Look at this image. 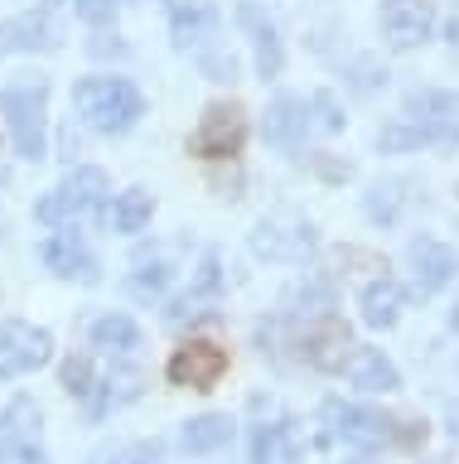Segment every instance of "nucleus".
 Returning <instances> with one entry per match:
<instances>
[{
  "label": "nucleus",
  "instance_id": "obj_1",
  "mask_svg": "<svg viewBox=\"0 0 459 464\" xmlns=\"http://www.w3.org/2000/svg\"><path fill=\"white\" fill-rule=\"evenodd\" d=\"M73 107L97 136H121L146 116V97L126 78H82L73 87Z\"/></svg>",
  "mask_w": 459,
  "mask_h": 464
},
{
  "label": "nucleus",
  "instance_id": "obj_2",
  "mask_svg": "<svg viewBox=\"0 0 459 464\" xmlns=\"http://www.w3.org/2000/svg\"><path fill=\"white\" fill-rule=\"evenodd\" d=\"M0 116L10 126V140L24 160H44L49 150V82L30 78V82H10L0 92Z\"/></svg>",
  "mask_w": 459,
  "mask_h": 464
},
{
  "label": "nucleus",
  "instance_id": "obj_3",
  "mask_svg": "<svg viewBox=\"0 0 459 464\" xmlns=\"http://www.w3.org/2000/svg\"><path fill=\"white\" fill-rule=\"evenodd\" d=\"M107 188H111V184H107V174L97 169V165L68 169L63 184L34 203V218H39V223H53V227H73V223H82L88 213L102 208Z\"/></svg>",
  "mask_w": 459,
  "mask_h": 464
},
{
  "label": "nucleus",
  "instance_id": "obj_4",
  "mask_svg": "<svg viewBox=\"0 0 459 464\" xmlns=\"http://www.w3.org/2000/svg\"><path fill=\"white\" fill-rule=\"evenodd\" d=\"M314 246H320L314 223L300 218V213H291V208L266 213L262 223H256V232H252V252L262 261H285V266H295V261L314 256Z\"/></svg>",
  "mask_w": 459,
  "mask_h": 464
},
{
  "label": "nucleus",
  "instance_id": "obj_5",
  "mask_svg": "<svg viewBox=\"0 0 459 464\" xmlns=\"http://www.w3.org/2000/svg\"><path fill=\"white\" fill-rule=\"evenodd\" d=\"M247 140V111L237 102H213V107L198 116L194 136H189V150L198 160H233Z\"/></svg>",
  "mask_w": 459,
  "mask_h": 464
},
{
  "label": "nucleus",
  "instance_id": "obj_6",
  "mask_svg": "<svg viewBox=\"0 0 459 464\" xmlns=\"http://www.w3.org/2000/svg\"><path fill=\"white\" fill-rule=\"evenodd\" d=\"M49 358H53L49 329L24 324V319H5L0 324V377H24L34 368H44Z\"/></svg>",
  "mask_w": 459,
  "mask_h": 464
},
{
  "label": "nucleus",
  "instance_id": "obj_7",
  "mask_svg": "<svg viewBox=\"0 0 459 464\" xmlns=\"http://www.w3.org/2000/svg\"><path fill=\"white\" fill-rule=\"evenodd\" d=\"M324 426L334 440H349V445H382V440H401V420H387L378 411H368V406H353V401H324Z\"/></svg>",
  "mask_w": 459,
  "mask_h": 464
},
{
  "label": "nucleus",
  "instance_id": "obj_8",
  "mask_svg": "<svg viewBox=\"0 0 459 464\" xmlns=\"http://www.w3.org/2000/svg\"><path fill=\"white\" fill-rule=\"evenodd\" d=\"M169 382L175 387H194V392H208L218 377L227 372V348L218 343H204V339H194V343H184L175 348V358H169Z\"/></svg>",
  "mask_w": 459,
  "mask_h": 464
},
{
  "label": "nucleus",
  "instance_id": "obj_9",
  "mask_svg": "<svg viewBox=\"0 0 459 464\" xmlns=\"http://www.w3.org/2000/svg\"><path fill=\"white\" fill-rule=\"evenodd\" d=\"M300 353H305L310 368L339 372V368H349V358H353V334H349V324H343V319L324 314V319H314V324L305 329Z\"/></svg>",
  "mask_w": 459,
  "mask_h": 464
},
{
  "label": "nucleus",
  "instance_id": "obj_10",
  "mask_svg": "<svg viewBox=\"0 0 459 464\" xmlns=\"http://www.w3.org/2000/svg\"><path fill=\"white\" fill-rule=\"evenodd\" d=\"M382 34L392 49H421L435 34V5L430 0H387L382 5Z\"/></svg>",
  "mask_w": 459,
  "mask_h": 464
},
{
  "label": "nucleus",
  "instance_id": "obj_11",
  "mask_svg": "<svg viewBox=\"0 0 459 464\" xmlns=\"http://www.w3.org/2000/svg\"><path fill=\"white\" fill-rule=\"evenodd\" d=\"M382 150H421V145H459V126H440L426 116H397L392 126L378 130Z\"/></svg>",
  "mask_w": 459,
  "mask_h": 464
},
{
  "label": "nucleus",
  "instance_id": "obj_12",
  "mask_svg": "<svg viewBox=\"0 0 459 464\" xmlns=\"http://www.w3.org/2000/svg\"><path fill=\"white\" fill-rule=\"evenodd\" d=\"M237 20H242V29L252 34L256 72H262V78H281L285 49H281V34H276V24H271V14H266L262 5H252V0H242V5H237Z\"/></svg>",
  "mask_w": 459,
  "mask_h": 464
},
{
  "label": "nucleus",
  "instance_id": "obj_13",
  "mask_svg": "<svg viewBox=\"0 0 459 464\" xmlns=\"http://www.w3.org/2000/svg\"><path fill=\"white\" fill-rule=\"evenodd\" d=\"M39 256H44V266L53 276H63V281H97V261H92L88 242H82L78 232H53V237L39 246Z\"/></svg>",
  "mask_w": 459,
  "mask_h": 464
},
{
  "label": "nucleus",
  "instance_id": "obj_14",
  "mask_svg": "<svg viewBox=\"0 0 459 464\" xmlns=\"http://www.w3.org/2000/svg\"><path fill=\"white\" fill-rule=\"evenodd\" d=\"M252 464H305V440L295 435V420H271L252 430Z\"/></svg>",
  "mask_w": 459,
  "mask_h": 464
},
{
  "label": "nucleus",
  "instance_id": "obj_15",
  "mask_svg": "<svg viewBox=\"0 0 459 464\" xmlns=\"http://www.w3.org/2000/svg\"><path fill=\"white\" fill-rule=\"evenodd\" d=\"M411 266H416V285L421 290H440L459 276V256H454V246H445L440 237H416L411 242Z\"/></svg>",
  "mask_w": 459,
  "mask_h": 464
},
{
  "label": "nucleus",
  "instance_id": "obj_16",
  "mask_svg": "<svg viewBox=\"0 0 459 464\" xmlns=\"http://www.w3.org/2000/svg\"><path fill=\"white\" fill-rule=\"evenodd\" d=\"M358 310H363V324L368 329H392L397 319H401V310H406V290H401L392 276H382V281L363 285Z\"/></svg>",
  "mask_w": 459,
  "mask_h": 464
},
{
  "label": "nucleus",
  "instance_id": "obj_17",
  "mask_svg": "<svg viewBox=\"0 0 459 464\" xmlns=\"http://www.w3.org/2000/svg\"><path fill=\"white\" fill-rule=\"evenodd\" d=\"M169 29H175L179 49H198V44L213 39V29H218V10H213L208 0H175V10H169Z\"/></svg>",
  "mask_w": 459,
  "mask_h": 464
},
{
  "label": "nucleus",
  "instance_id": "obj_18",
  "mask_svg": "<svg viewBox=\"0 0 459 464\" xmlns=\"http://www.w3.org/2000/svg\"><path fill=\"white\" fill-rule=\"evenodd\" d=\"M262 130H266L271 145H285V150H291V145H300V140H305V130H310V107L300 97H276Z\"/></svg>",
  "mask_w": 459,
  "mask_h": 464
},
{
  "label": "nucleus",
  "instance_id": "obj_19",
  "mask_svg": "<svg viewBox=\"0 0 459 464\" xmlns=\"http://www.w3.org/2000/svg\"><path fill=\"white\" fill-rule=\"evenodd\" d=\"M349 377H353V387H363V392H397V387H401L397 362L387 358L382 348H353Z\"/></svg>",
  "mask_w": 459,
  "mask_h": 464
},
{
  "label": "nucleus",
  "instance_id": "obj_20",
  "mask_svg": "<svg viewBox=\"0 0 459 464\" xmlns=\"http://www.w3.org/2000/svg\"><path fill=\"white\" fill-rule=\"evenodd\" d=\"M227 440H233V420L218 416V411L194 416L189 426H184V435H179V445L189 450V455H213V450H223Z\"/></svg>",
  "mask_w": 459,
  "mask_h": 464
},
{
  "label": "nucleus",
  "instance_id": "obj_21",
  "mask_svg": "<svg viewBox=\"0 0 459 464\" xmlns=\"http://www.w3.org/2000/svg\"><path fill=\"white\" fill-rule=\"evenodd\" d=\"M131 397H140V372L136 368H111L102 382H97V392L88 397V406H92V416H107L111 406H121Z\"/></svg>",
  "mask_w": 459,
  "mask_h": 464
},
{
  "label": "nucleus",
  "instance_id": "obj_22",
  "mask_svg": "<svg viewBox=\"0 0 459 464\" xmlns=\"http://www.w3.org/2000/svg\"><path fill=\"white\" fill-rule=\"evenodd\" d=\"M140 343V329L131 314H102L92 319V348H107V353H131Z\"/></svg>",
  "mask_w": 459,
  "mask_h": 464
},
{
  "label": "nucleus",
  "instance_id": "obj_23",
  "mask_svg": "<svg viewBox=\"0 0 459 464\" xmlns=\"http://www.w3.org/2000/svg\"><path fill=\"white\" fill-rule=\"evenodd\" d=\"M411 116H426V121L440 126H459V92H435V87H421V92L406 97Z\"/></svg>",
  "mask_w": 459,
  "mask_h": 464
},
{
  "label": "nucleus",
  "instance_id": "obj_24",
  "mask_svg": "<svg viewBox=\"0 0 459 464\" xmlns=\"http://www.w3.org/2000/svg\"><path fill=\"white\" fill-rule=\"evenodd\" d=\"M150 213H155V198L146 194V188H126V194L111 203V227L117 232H140L150 223Z\"/></svg>",
  "mask_w": 459,
  "mask_h": 464
},
{
  "label": "nucleus",
  "instance_id": "obj_25",
  "mask_svg": "<svg viewBox=\"0 0 459 464\" xmlns=\"http://www.w3.org/2000/svg\"><path fill=\"white\" fill-rule=\"evenodd\" d=\"M0 440H39V406L30 397H15L0 411Z\"/></svg>",
  "mask_w": 459,
  "mask_h": 464
},
{
  "label": "nucleus",
  "instance_id": "obj_26",
  "mask_svg": "<svg viewBox=\"0 0 459 464\" xmlns=\"http://www.w3.org/2000/svg\"><path fill=\"white\" fill-rule=\"evenodd\" d=\"M63 392H68V397H82V401L97 392V377H92V358L88 353H73V358L63 362Z\"/></svg>",
  "mask_w": 459,
  "mask_h": 464
},
{
  "label": "nucleus",
  "instance_id": "obj_27",
  "mask_svg": "<svg viewBox=\"0 0 459 464\" xmlns=\"http://www.w3.org/2000/svg\"><path fill=\"white\" fill-rule=\"evenodd\" d=\"M397 203H401L397 184H378V188H372V194L363 198V208H368L372 223H392V218H397Z\"/></svg>",
  "mask_w": 459,
  "mask_h": 464
},
{
  "label": "nucleus",
  "instance_id": "obj_28",
  "mask_svg": "<svg viewBox=\"0 0 459 464\" xmlns=\"http://www.w3.org/2000/svg\"><path fill=\"white\" fill-rule=\"evenodd\" d=\"M0 464H49L39 440H0Z\"/></svg>",
  "mask_w": 459,
  "mask_h": 464
},
{
  "label": "nucleus",
  "instance_id": "obj_29",
  "mask_svg": "<svg viewBox=\"0 0 459 464\" xmlns=\"http://www.w3.org/2000/svg\"><path fill=\"white\" fill-rule=\"evenodd\" d=\"M218 285H223V266L213 252H204V261H198V271L189 281V295H218Z\"/></svg>",
  "mask_w": 459,
  "mask_h": 464
},
{
  "label": "nucleus",
  "instance_id": "obj_30",
  "mask_svg": "<svg viewBox=\"0 0 459 464\" xmlns=\"http://www.w3.org/2000/svg\"><path fill=\"white\" fill-rule=\"evenodd\" d=\"M310 107H314V126L320 130H343V111H339V102L329 92H314Z\"/></svg>",
  "mask_w": 459,
  "mask_h": 464
},
{
  "label": "nucleus",
  "instance_id": "obj_31",
  "mask_svg": "<svg viewBox=\"0 0 459 464\" xmlns=\"http://www.w3.org/2000/svg\"><path fill=\"white\" fill-rule=\"evenodd\" d=\"M165 281H169L165 266H140V271L131 276V290H136V295H160Z\"/></svg>",
  "mask_w": 459,
  "mask_h": 464
},
{
  "label": "nucleus",
  "instance_id": "obj_32",
  "mask_svg": "<svg viewBox=\"0 0 459 464\" xmlns=\"http://www.w3.org/2000/svg\"><path fill=\"white\" fill-rule=\"evenodd\" d=\"M117 5H121V0H73V10H78L88 24H107L111 14H117Z\"/></svg>",
  "mask_w": 459,
  "mask_h": 464
},
{
  "label": "nucleus",
  "instance_id": "obj_33",
  "mask_svg": "<svg viewBox=\"0 0 459 464\" xmlns=\"http://www.w3.org/2000/svg\"><path fill=\"white\" fill-rule=\"evenodd\" d=\"M450 329H454V334H459V310H454V314H450Z\"/></svg>",
  "mask_w": 459,
  "mask_h": 464
},
{
  "label": "nucleus",
  "instance_id": "obj_34",
  "mask_svg": "<svg viewBox=\"0 0 459 464\" xmlns=\"http://www.w3.org/2000/svg\"><path fill=\"white\" fill-rule=\"evenodd\" d=\"M349 464H378V459H372V455H363V459H349Z\"/></svg>",
  "mask_w": 459,
  "mask_h": 464
},
{
  "label": "nucleus",
  "instance_id": "obj_35",
  "mask_svg": "<svg viewBox=\"0 0 459 464\" xmlns=\"http://www.w3.org/2000/svg\"><path fill=\"white\" fill-rule=\"evenodd\" d=\"M454 440H459V420H454Z\"/></svg>",
  "mask_w": 459,
  "mask_h": 464
},
{
  "label": "nucleus",
  "instance_id": "obj_36",
  "mask_svg": "<svg viewBox=\"0 0 459 464\" xmlns=\"http://www.w3.org/2000/svg\"><path fill=\"white\" fill-rule=\"evenodd\" d=\"M121 464H140V459H121Z\"/></svg>",
  "mask_w": 459,
  "mask_h": 464
}]
</instances>
